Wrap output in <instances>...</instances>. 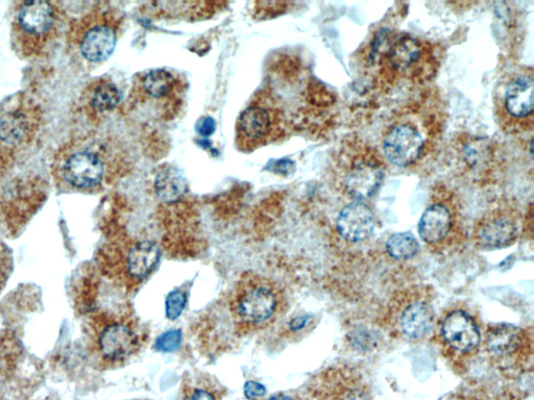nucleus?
<instances>
[{
  "label": "nucleus",
  "instance_id": "1",
  "mask_svg": "<svg viewBox=\"0 0 534 400\" xmlns=\"http://www.w3.org/2000/svg\"><path fill=\"white\" fill-rule=\"evenodd\" d=\"M371 60L378 65L382 79L393 83H422L430 80L438 68L432 44L408 34H380Z\"/></svg>",
  "mask_w": 534,
  "mask_h": 400
},
{
  "label": "nucleus",
  "instance_id": "2",
  "mask_svg": "<svg viewBox=\"0 0 534 400\" xmlns=\"http://www.w3.org/2000/svg\"><path fill=\"white\" fill-rule=\"evenodd\" d=\"M230 307L238 331L248 334L270 327L285 310V298L274 281L248 273L237 284Z\"/></svg>",
  "mask_w": 534,
  "mask_h": 400
},
{
  "label": "nucleus",
  "instance_id": "3",
  "mask_svg": "<svg viewBox=\"0 0 534 400\" xmlns=\"http://www.w3.org/2000/svg\"><path fill=\"white\" fill-rule=\"evenodd\" d=\"M385 178V163L377 149L359 139H351L339 150L335 164L338 189L362 202L373 197Z\"/></svg>",
  "mask_w": 534,
  "mask_h": 400
},
{
  "label": "nucleus",
  "instance_id": "4",
  "mask_svg": "<svg viewBox=\"0 0 534 400\" xmlns=\"http://www.w3.org/2000/svg\"><path fill=\"white\" fill-rule=\"evenodd\" d=\"M495 114L500 128L507 134H525L534 124V80L532 73L507 75L494 97Z\"/></svg>",
  "mask_w": 534,
  "mask_h": 400
},
{
  "label": "nucleus",
  "instance_id": "5",
  "mask_svg": "<svg viewBox=\"0 0 534 400\" xmlns=\"http://www.w3.org/2000/svg\"><path fill=\"white\" fill-rule=\"evenodd\" d=\"M142 344L143 334L132 319L109 316L96 321L93 346L103 364H124L139 352Z\"/></svg>",
  "mask_w": 534,
  "mask_h": 400
},
{
  "label": "nucleus",
  "instance_id": "6",
  "mask_svg": "<svg viewBox=\"0 0 534 400\" xmlns=\"http://www.w3.org/2000/svg\"><path fill=\"white\" fill-rule=\"evenodd\" d=\"M382 148L385 158L392 164L409 167L422 158L426 140L416 122L404 120L388 128L382 141Z\"/></svg>",
  "mask_w": 534,
  "mask_h": 400
},
{
  "label": "nucleus",
  "instance_id": "7",
  "mask_svg": "<svg viewBox=\"0 0 534 400\" xmlns=\"http://www.w3.org/2000/svg\"><path fill=\"white\" fill-rule=\"evenodd\" d=\"M516 211L498 208L485 215L476 225L475 240L481 247L499 249L511 245L519 235Z\"/></svg>",
  "mask_w": 534,
  "mask_h": 400
},
{
  "label": "nucleus",
  "instance_id": "8",
  "mask_svg": "<svg viewBox=\"0 0 534 400\" xmlns=\"http://www.w3.org/2000/svg\"><path fill=\"white\" fill-rule=\"evenodd\" d=\"M432 204L423 213L419 222L420 238L429 245H438L445 242L456 227V209L443 192V197L434 196Z\"/></svg>",
  "mask_w": 534,
  "mask_h": 400
},
{
  "label": "nucleus",
  "instance_id": "9",
  "mask_svg": "<svg viewBox=\"0 0 534 400\" xmlns=\"http://www.w3.org/2000/svg\"><path fill=\"white\" fill-rule=\"evenodd\" d=\"M65 181L79 189L93 188L103 181L105 174L101 158L88 150L70 154L62 166Z\"/></svg>",
  "mask_w": 534,
  "mask_h": 400
},
{
  "label": "nucleus",
  "instance_id": "10",
  "mask_svg": "<svg viewBox=\"0 0 534 400\" xmlns=\"http://www.w3.org/2000/svg\"><path fill=\"white\" fill-rule=\"evenodd\" d=\"M56 14L51 4L27 2L17 13V30L29 40L41 41L51 34L55 27Z\"/></svg>",
  "mask_w": 534,
  "mask_h": 400
},
{
  "label": "nucleus",
  "instance_id": "11",
  "mask_svg": "<svg viewBox=\"0 0 534 400\" xmlns=\"http://www.w3.org/2000/svg\"><path fill=\"white\" fill-rule=\"evenodd\" d=\"M375 227L374 212L362 202H353L346 206L336 220L338 234L353 243L367 240L373 234Z\"/></svg>",
  "mask_w": 534,
  "mask_h": 400
},
{
  "label": "nucleus",
  "instance_id": "12",
  "mask_svg": "<svg viewBox=\"0 0 534 400\" xmlns=\"http://www.w3.org/2000/svg\"><path fill=\"white\" fill-rule=\"evenodd\" d=\"M317 400H373L366 383L347 372L329 374L314 391Z\"/></svg>",
  "mask_w": 534,
  "mask_h": 400
},
{
  "label": "nucleus",
  "instance_id": "13",
  "mask_svg": "<svg viewBox=\"0 0 534 400\" xmlns=\"http://www.w3.org/2000/svg\"><path fill=\"white\" fill-rule=\"evenodd\" d=\"M442 335L447 344L459 353H470L481 340L478 324L465 311H454L443 321Z\"/></svg>",
  "mask_w": 534,
  "mask_h": 400
},
{
  "label": "nucleus",
  "instance_id": "14",
  "mask_svg": "<svg viewBox=\"0 0 534 400\" xmlns=\"http://www.w3.org/2000/svg\"><path fill=\"white\" fill-rule=\"evenodd\" d=\"M161 259L159 246L151 241H141L134 244L125 259L127 275L136 281L141 282L158 266Z\"/></svg>",
  "mask_w": 534,
  "mask_h": 400
},
{
  "label": "nucleus",
  "instance_id": "15",
  "mask_svg": "<svg viewBox=\"0 0 534 400\" xmlns=\"http://www.w3.org/2000/svg\"><path fill=\"white\" fill-rule=\"evenodd\" d=\"M116 34L108 25H95L83 36L80 49L82 56L90 62L107 60L114 52Z\"/></svg>",
  "mask_w": 534,
  "mask_h": 400
},
{
  "label": "nucleus",
  "instance_id": "16",
  "mask_svg": "<svg viewBox=\"0 0 534 400\" xmlns=\"http://www.w3.org/2000/svg\"><path fill=\"white\" fill-rule=\"evenodd\" d=\"M433 322L434 312L424 302L409 305L401 316L402 331L412 339H420L427 335L433 327Z\"/></svg>",
  "mask_w": 534,
  "mask_h": 400
},
{
  "label": "nucleus",
  "instance_id": "17",
  "mask_svg": "<svg viewBox=\"0 0 534 400\" xmlns=\"http://www.w3.org/2000/svg\"><path fill=\"white\" fill-rule=\"evenodd\" d=\"M156 194L162 202L174 204L187 193L188 183L184 175L174 167L162 169L155 180Z\"/></svg>",
  "mask_w": 534,
  "mask_h": 400
},
{
  "label": "nucleus",
  "instance_id": "18",
  "mask_svg": "<svg viewBox=\"0 0 534 400\" xmlns=\"http://www.w3.org/2000/svg\"><path fill=\"white\" fill-rule=\"evenodd\" d=\"M31 131V123L22 111H13L0 119V139L9 144L26 140Z\"/></svg>",
  "mask_w": 534,
  "mask_h": 400
},
{
  "label": "nucleus",
  "instance_id": "19",
  "mask_svg": "<svg viewBox=\"0 0 534 400\" xmlns=\"http://www.w3.org/2000/svg\"><path fill=\"white\" fill-rule=\"evenodd\" d=\"M239 128L251 139L262 138L271 128V116L262 108L252 107L242 112L239 118Z\"/></svg>",
  "mask_w": 534,
  "mask_h": 400
},
{
  "label": "nucleus",
  "instance_id": "20",
  "mask_svg": "<svg viewBox=\"0 0 534 400\" xmlns=\"http://www.w3.org/2000/svg\"><path fill=\"white\" fill-rule=\"evenodd\" d=\"M459 159L469 170H480L484 165H488L490 156V146L483 139H473L461 147Z\"/></svg>",
  "mask_w": 534,
  "mask_h": 400
},
{
  "label": "nucleus",
  "instance_id": "21",
  "mask_svg": "<svg viewBox=\"0 0 534 400\" xmlns=\"http://www.w3.org/2000/svg\"><path fill=\"white\" fill-rule=\"evenodd\" d=\"M419 249L418 239L411 233L395 234L386 242L388 255L396 260L412 259L418 255Z\"/></svg>",
  "mask_w": 534,
  "mask_h": 400
},
{
  "label": "nucleus",
  "instance_id": "22",
  "mask_svg": "<svg viewBox=\"0 0 534 400\" xmlns=\"http://www.w3.org/2000/svg\"><path fill=\"white\" fill-rule=\"evenodd\" d=\"M519 339V329L513 325H500L489 335V346L496 354H506L513 350Z\"/></svg>",
  "mask_w": 534,
  "mask_h": 400
},
{
  "label": "nucleus",
  "instance_id": "23",
  "mask_svg": "<svg viewBox=\"0 0 534 400\" xmlns=\"http://www.w3.org/2000/svg\"><path fill=\"white\" fill-rule=\"evenodd\" d=\"M175 80L166 70L157 69L145 75L143 87L145 91L155 98H160L172 91Z\"/></svg>",
  "mask_w": 534,
  "mask_h": 400
},
{
  "label": "nucleus",
  "instance_id": "24",
  "mask_svg": "<svg viewBox=\"0 0 534 400\" xmlns=\"http://www.w3.org/2000/svg\"><path fill=\"white\" fill-rule=\"evenodd\" d=\"M120 92L113 84L105 83L97 86L91 97L92 107L99 112L113 110L120 102Z\"/></svg>",
  "mask_w": 534,
  "mask_h": 400
},
{
  "label": "nucleus",
  "instance_id": "25",
  "mask_svg": "<svg viewBox=\"0 0 534 400\" xmlns=\"http://www.w3.org/2000/svg\"><path fill=\"white\" fill-rule=\"evenodd\" d=\"M187 305V295L181 290L169 293L165 302V313L169 320H177Z\"/></svg>",
  "mask_w": 534,
  "mask_h": 400
},
{
  "label": "nucleus",
  "instance_id": "26",
  "mask_svg": "<svg viewBox=\"0 0 534 400\" xmlns=\"http://www.w3.org/2000/svg\"><path fill=\"white\" fill-rule=\"evenodd\" d=\"M181 342L182 333L180 330L168 331L157 338L155 349L162 353H172L180 347Z\"/></svg>",
  "mask_w": 534,
  "mask_h": 400
},
{
  "label": "nucleus",
  "instance_id": "27",
  "mask_svg": "<svg viewBox=\"0 0 534 400\" xmlns=\"http://www.w3.org/2000/svg\"><path fill=\"white\" fill-rule=\"evenodd\" d=\"M186 396L187 400H218L216 392L204 386L189 388Z\"/></svg>",
  "mask_w": 534,
  "mask_h": 400
},
{
  "label": "nucleus",
  "instance_id": "28",
  "mask_svg": "<svg viewBox=\"0 0 534 400\" xmlns=\"http://www.w3.org/2000/svg\"><path fill=\"white\" fill-rule=\"evenodd\" d=\"M266 388L260 383L249 381L245 385V394L249 400H257L265 395Z\"/></svg>",
  "mask_w": 534,
  "mask_h": 400
},
{
  "label": "nucleus",
  "instance_id": "29",
  "mask_svg": "<svg viewBox=\"0 0 534 400\" xmlns=\"http://www.w3.org/2000/svg\"><path fill=\"white\" fill-rule=\"evenodd\" d=\"M214 131L215 121L210 117L204 118L198 125V132L204 137L211 136Z\"/></svg>",
  "mask_w": 534,
  "mask_h": 400
},
{
  "label": "nucleus",
  "instance_id": "30",
  "mask_svg": "<svg viewBox=\"0 0 534 400\" xmlns=\"http://www.w3.org/2000/svg\"><path fill=\"white\" fill-rule=\"evenodd\" d=\"M308 321V317L306 316H300L290 321L289 327L293 331L301 330L305 327L306 323Z\"/></svg>",
  "mask_w": 534,
  "mask_h": 400
},
{
  "label": "nucleus",
  "instance_id": "31",
  "mask_svg": "<svg viewBox=\"0 0 534 400\" xmlns=\"http://www.w3.org/2000/svg\"><path fill=\"white\" fill-rule=\"evenodd\" d=\"M269 400H296V399L288 395L278 394V395L271 397Z\"/></svg>",
  "mask_w": 534,
  "mask_h": 400
}]
</instances>
